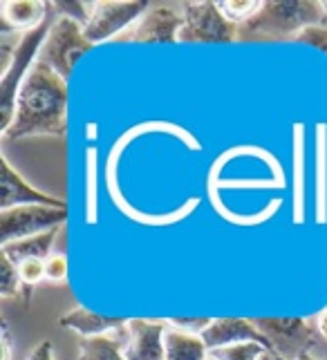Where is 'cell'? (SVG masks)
Segmentation results:
<instances>
[{
	"instance_id": "6da1fadb",
	"label": "cell",
	"mask_w": 327,
	"mask_h": 360,
	"mask_svg": "<svg viewBox=\"0 0 327 360\" xmlns=\"http://www.w3.org/2000/svg\"><path fill=\"white\" fill-rule=\"evenodd\" d=\"M68 128V85L66 79L43 60H36L25 77L11 126L5 130L9 141L30 136H63Z\"/></svg>"
},
{
	"instance_id": "7a4b0ae2",
	"label": "cell",
	"mask_w": 327,
	"mask_h": 360,
	"mask_svg": "<svg viewBox=\"0 0 327 360\" xmlns=\"http://www.w3.org/2000/svg\"><path fill=\"white\" fill-rule=\"evenodd\" d=\"M321 25H327L325 3L273 0L262 3L254 16L237 25V41H296L305 30Z\"/></svg>"
},
{
	"instance_id": "3957f363",
	"label": "cell",
	"mask_w": 327,
	"mask_h": 360,
	"mask_svg": "<svg viewBox=\"0 0 327 360\" xmlns=\"http://www.w3.org/2000/svg\"><path fill=\"white\" fill-rule=\"evenodd\" d=\"M54 20H56V11H54L52 3H49L47 18L39 25V27L23 34L18 45L11 49L9 58L3 60V79H0V128H3V134L11 126L20 85H23L25 77L30 74V70L34 68V56L39 54V49L45 45L47 34L52 30Z\"/></svg>"
},
{
	"instance_id": "277c9868",
	"label": "cell",
	"mask_w": 327,
	"mask_h": 360,
	"mask_svg": "<svg viewBox=\"0 0 327 360\" xmlns=\"http://www.w3.org/2000/svg\"><path fill=\"white\" fill-rule=\"evenodd\" d=\"M269 342V354L283 360H300L309 356L319 342V329L305 318H251Z\"/></svg>"
},
{
	"instance_id": "5b68a950",
	"label": "cell",
	"mask_w": 327,
	"mask_h": 360,
	"mask_svg": "<svg viewBox=\"0 0 327 360\" xmlns=\"http://www.w3.org/2000/svg\"><path fill=\"white\" fill-rule=\"evenodd\" d=\"M180 43H231L237 41V25L222 14L218 3H184Z\"/></svg>"
},
{
	"instance_id": "8992f818",
	"label": "cell",
	"mask_w": 327,
	"mask_h": 360,
	"mask_svg": "<svg viewBox=\"0 0 327 360\" xmlns=\"http://www.w3.org/2000/svg\"><path fill=\"white\" fill-rule=\"evenodd\" d=\"M92 49V43L85 39L83 34V25L70 18H61L56 16L52 30L47 34V41L43 45V54L41 60L52 68L58 77L70 79V74L77 65V60Z\"/></svg>"
},
{
	"instance_id": "52a82bcc",
	"label": "cell",
	"mask_w": 327,
	"mask_h": 360,
	"mask_svg": "<svg viewBox=\"0 0 327 360\" xmlns=\"http://www.w3.org/2000/svg\"><path fill=\"white\" fill-rule=\"evenodd\" d=\"M68 219V206H43V204H30V206H16L7 208L0 213V242H18L25 238H34L54 229H63Z\"/></svg>"
},
{
	"instance_id": "ba28073f",
	"label": "cell",
	"mask_w": 327,
	"mask_h": 360,
	"mask_svg": "<svg viewBox=\"0 0 327 360\" xmlns=\"http://www.w3.org/2000/svg\"><path fill=\"white\" fill-rule=\"evenodd\" d=\"M148 7H150V3H144V0H128V3H121V0H115V3H94L92 16L83 27L85 39L92 45L110 41V39H119L121 34L128 32L132 25L146 14Z\"/></svg>"
},
{
	"instance_id": "9c48e42d",
	"label": "cell",
	"mask_w": 327,
	"mask_h": 360,
	"mask_svg": "<svg viewBox=\"0 0 327 360\" xmlns=\"http://www.w3.org/2000/svg\"><path fill=\"white\" fill-rule=\"evenodd\" d=\"M182 14L171 5L150 3L146 14L132 27L119 36V41L132 43H178V34L182 30Z\"/></svg>"
},
{
	"instance_id": "30bf717a",
	"label": "cell",
	"mask_w": 327,
	"mask_h": 360,
	"mask_svg": "<svg viewBox=\"0 0 327 360\" xmlns=\"http://www.w3.org/2000/svg\"><path fill=\"white\" fill-rule=\"evenodd\" d=\"M168 320H142L130 318L125 325V360H164V338Z\"/></svg>"
},
{
	"instance_id": "8fae6325",
	"label": "cell",
	"mask_w": 327,
	"mask_h": 360,
	"mask_svg": "<svg viewBox=\"0 0 327 360\" xmlns=\"http://www.w3.org/2000/svg\"><path fill=\"white\" fill-rule=\"evenodd\" d=\"M202 340L209 347V352L240 342H260L269 349L267 338L258 331L254 320L245 318H213L211 325L202 331Z\"/></svg>"
},
{
	"instance_id": "7c38bea8",
	"label": "cell",
	"mask_w": 327,
	"mask_h": 360,
	"mask_svg": "<svg viewBox=\"0 0 327 360\" xmlns=\"http://www.w3.org/2000/svg\"><path fill=\"white\" fill-rule=\"evenodd\" d=\"M30 204H43V206H68L63 200L54 195H47L39 188H34L32 184H27L23 175H18V170L9 164L7 157L3 155V200H0V208H16V206H30Z\"/></svg>"
},
{
	"instance_id": "4fadbf2b",
	"label": "cell",
	"mask_w": 327,
	"mask_h": 360,
	"mask_svg": "<svg viewBox=\"0 0 327 360\" xmlns=\"http://www.w3.org/2000/svg\"><path fill=\"white\" fill-rule=\"evenodd\" d=\"M58 325L63 329L77 331L83 338H97V336H108L112 331H123L128 320L117 316H101L97 311H87L83 307H77L72 311L63 314L58 318Z\"/></svg>"
},
{
	"instance_id": "5bb4252c",
	"label": "cell",
	"mask_w": 327,
	"mask_h": 360,
	"mask_svg": "<svg viewBox=\"0 0 327 360\" xmlns=\"http://www.w3.org/2000/svg\"><path fill=\"white\" fill-rule=\"evenodd\" d=\"M49 3H36V0H7L0 7V20L3 32L18 34L20 30H34L47 18Z\"/></svg>"
},
{
	"instance_id": "9a60e30c",
	"label": "cell",
	"mask_w": 327,
	"mask_h": 360,
	"mask_svg": "<svg viewBox=\"0 0 327 360\" xmlns=\"http://www.w3.org/2000/svg\"><path fill=\"white\" fill-rule=\"evenodd\" d=\"M61 229H54V231H47V233H41V235H34V238H25V240H18V242H9V244H3V253L7 259H11L16 266L27 262V259H45L52 255V248L56 244V238H58Z\"/></svg>"
},
{
	"instance_id": "2e32d148",
	"label": "cell",
	"mask_w": 327,
	"mask_h": 360,
	"mask_svg": "<svg viewBox=\"0 0 327 360\" xmlns=\"http://www.w3.org/2000/svg\"><path fill=\"white\" fill-rule=\"evenodd\" d=\"M209 347L202 336L168 327L164 338V360H206Z\"/></svg>"
},
{
	"instance_id": "e0dca14e",
	"label": "cell",
	"mask_w": 327,
	"mask_h": 360,
	"mask_svg": "<svg viewBox=\"0 0 327 360\" xmlns=\"http://www.w3.org/2000/svg\"><path fill=\"white\" fill-rule=\"evenodd\" d=\"M77 360H125V356L117 338L97 336V338H83L79 342Z\"/></svg>"
},
{
	"instance_id": "ac0fdd59",
	"label": "cell",
	"mask_w": 327,
	"mask_h": 360,
	"mask_svg": "<svg viewBox=\"0 0 327 360\" xmlns=\"http://www.w3.org/2000/svg\"><path fill=\"white\" fill-rule=\"evenodd\" d=\"M269 349L260 342H240V345H229L222 349L211 352V356L216 360H258L265 358Z\"/></svg>"
},
{
	"instance_id": "d6986e66",
	"label": "cell",
	"mask_w": 327,
	"mask_h": 360,
	"mask_svg": "<svg viewBox=\"0 0 327 360\" xmlns=\"http://www.w3.org/2000/svg\"><path fill=\"white\" fill-rule=\"evenodd\" d=\"M0 295L3 297H23L25 300V289H23V282L18 278V269L3 253H0Z\"/></svg>"
},
{
	"instance_id": "ffe728a7",
	"label": "cell",
	"mask_w": 327,
	"mask_h": 360,
	"mask_svg": "<svg viewBox=\"0 0 327 360\" xmlns=\"http://www.w3.org/2000/svg\"><path fill=\"white\" fill-rule=\"evenodd\" d=\"M18 269V278L23 282V289H25V304L32 302V293L36 284H41L45 280V262L43 259H27L16 266Z\"/></svg>"
},
{
	"instance_id": "44dd1931",
	"label": "cell",
	"mask_w": 327,
	"mask_h": 360,
	"mask_svg": "<svg viewBox=\"0 0 327 360\" xmlns=\"http://www.w3.org/2000/svg\"><path fill=\"white\" fill-rule=\"evenodd\" d=\"M56 16L61 18H70V20H77L79 25H87V20H90L92 16V9H94V3H79V0H74V3H70V0H58V3H52Z\"/></svg>"
},
{
	"instance_id": "7402d4cb",
	"label": "cell",
	"mask_w": 327,
	"mask_h": 360,
	"mask_svg": "<svg viewBox=\"0 0 327 360\" xmlns=\"http://www.w3.org/2000/svg\"><path fill=\"white\" fill-rule=\"evenodd\" d=\"M218 7L222 9V14L231 22L240 25V22H245L254 16L256 11L262 7V3H251V0H235V3H231V0H222V3H218Z\"/></svg>"
},
{
	"instance_id": "603a6c76",
	"label": "cell",
	"mask_w": 327,
	"mask_h": 360,
	"mask_svg": "<svg viewBox=\"0 0 327 360\" xmlns=\"http://www.w3.org/2000/svg\"><path fill=\"white\" fill-rule=\"evenodd\" d=\"M45 280L54 282V284L68 280V257H66V253H52L45 259Z\"/></svg>"
},
{
	"instance_id": "cb8c5ba5",
	"label": "cell",
	"mask_w": 327,
	"mask_h": 360,
	"mask_svg": "<svg viewBox=\"0 0 327 360\" xmlns=\"http://www.w3.org/2000/svg\"><path fill=\"white\" fill-rule=\"evenodd\" d=\"M168 325L175 327V329H182V331H188V333H197V336H202V331L211 325V318H202V316H195V318H186V316H180V318H171Z\"/></svg>"
},
{
	"instance_id": "d4e9b609",
	"label": "cell",
	"mask_w": 327,
	"mask_h": 360,
	"mask_svg": "<svg viewBox=\"0 0 327 360\" xmlns=\"http://www.w3.org/2000/svg\"><path fill=\"white\" fill-rule=\"evenodd\" d=\"M298 43H307L311 47H319L327 54V25H321V27H309L296 39Z\"/></svg>"
},
{
	"instance_id": "484cf974",
	"label": "cell",
	"mask_w": 327,
	"mask_h": 360,
	"mask_svg": "<svg viewBox=\"0 0 327 360\" xmlns=\"http://www.w3.org/2000/svg\"><path fill=\"white\" fill-rule=\"evenodd\" d=\"M27 360H54V347L49 340H43L30 352Z\"/></svg>"
},
{
	"instance_id": "4316f807",
	"label": "cell",
	"mask_w": 327,
	"mask_h": 360,
	"mask_svg": "<svg viewBox=\"0 0 327 360\" xmlns=\"http://www.w3.org/2000/svg\"><path fill=\"white\" fill-rule=\"evenodd\" d=\"M3 360H11V331L7 322H3Z\"/></svg>"
},
{
	"instance_id": "83f0119b",
	"label": "cell",
	"mask_w": 327,
	"mask_h": 360,
	"mask_svg": "<svg viewBox=\"0 0 327 360\" xmlns=\"http://www.w3.org/2000/svg\"><path fill=\"white\" fill-rule=\"evenodd\" d=\"M316 329L321 331V336H325V338H327V309H323V314L319 316Z\"/></svg>"
},
{
	"instance_id": "f1b7e54d",
	"label": "cell",
	"mask_w": 327,
	"mask_h": 360,
	"mask_svg": "<svg viewBox=\"0 0 327 360\" xmlns=\"http://www.w3.org/2000/svg\"><path fill=\"white\" fill-rule=\"evenodd\" d=\"M269 358H271V360H283V358H278V356H273V354H269ZM300 360H316V358H311V354H309V356H305V358H300Z\"/></svg>"
},
{
	"instance_id": "f546056e",
	"label": "cell",
	"mask_w": 327,
	"mask_h": 360,
	"mask_svg": "<svg viewBox=\"0 0 327 360\" xmlns=\"http://www.w3.org/2000/svg\"><path fill=\"white\" fill-rule=\"evenodd\" d=\"M262 360H271V358H269V354H267V356H265V358H262Z\"/></svg>"
},
{
	"instance_id": "4dcf8cb0",
	"label": "cell",
	"mask_w": 327,
	"mask_h": 360,
	"mask_svg": "<svg viewBox=\"0 0 327 360\" xmlns=\"http://www.w3.org/2000/svg\"><path fill=\"white\" fill-rule=\"evenodd\" d=\"M206 360H216V358H213V356H209V358H206Z\"/></svg>"
},
{
	"instance_id": "1f68e13d",
	"label": "cell",
	"mask_w": 327,
	"mask_h": 360,
	"mask_svg": "<svg viewBox=\"0 0 327 360\" xmlns=\"http://www.w3.org/2000/svg\"><path fill=\"white\" fill-rule=\"evenodd\" d=\"M325 9H327V3H325Z\"/></svg>"
}]
</instances>
